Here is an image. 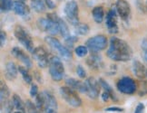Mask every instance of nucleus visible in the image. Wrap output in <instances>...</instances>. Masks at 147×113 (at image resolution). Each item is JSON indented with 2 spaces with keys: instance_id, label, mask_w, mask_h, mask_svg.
I'll return each mask as SVG.
<instances>
[{
  "instance_id": "obj_1",
  "label": "nucleus",
  "mask_w": 147,
  "mask_h": 113,
  "mask_svg": "<svg viewBox=\"0 0 147 113\" xmlns=\"http://www.w3.org/2000/svg\"><path fill=\"white\" fill-rule=\"evenodd\" d=\"M106 53L113 61L127 62L132 58L133 51L125 41L117 37H113L110 40V46Z\"/></svg>"
},
{
  "instance_id": "obj_2",
  "label": "nucleus",
  "mask_w": 147,
  "mask_h": 113,
  "mask_svg": "<svg viewBox=\"0 0 147 113\" xmlns=\"http://www.w3.org/2000/svg\"><path fill=\"white\" fill-rule=\"evenodd\" d=\"M36 105L38 110L54 113L57 111V102L54 96L48 92L38 93L36 97Z\"/></svg>"
},
{
  "instance_id": "obj_3",
  "label": "nucleus",
  "mask_w": 147,
  "mask_h": 113,
  "mask_svg": "<svg viewBox=\"0 0 147 113\" xmlns=\"http://www.w3.org/2000/svg\"><path fill=\"white\" fill-rule=\"evenodd\" d=\"M48 67L51 78L55 82H60L63 79L65 73V68L61 60L57 56H51Z\"/></svg>"
},
{
  "instance_id": "obj_4",
  "label": "nucleus",
  "mask_w": 147,
  "mask_h": 113,
  "mask_svg": "<svg viewBox=\"0 0 147 113\" xmlns=\"http://www.w3.org/2000/svg\"><path fill=\"white\" fill-rule=\"evenodd\" d=\"M14 33L16 38L18 39V42H20L21 44H23L24 46L27 49L29 52H33L34 51V42L32 40V37L28 31L26 29L25 27L22 25H18L15 27Z\"/></svg>"
},
{
  "instance_id": "obj_5",
  "label": "nucleus",
  "mask_w": 147,
  "mask_h": 113,
  "mask_svg": "<svg viewBox=\"0 0 147 113\" xmlns=\"http://www.w3.org/2000/svg\"><path fill=\"white\" fill-rule=\"evenodd\" d=\"M45 41H46V43L53 50L58 52L60 56L65 61H70L72 59V53H71V51L69 50V48L66 46H64V45L62 44L56 38H55L53 36H47L45 38Z\"/></svg>"
},
{
  "instance_id": "obj_6",
  "label": "nucleus",
  "mask_w": 147,
  "mask_h": 113,
  "mask_svg": "<svg viewBox=\"0 0 147 113\" xmlns=\"http://www.w3.org/2000/svg\"><path fill=\"white\" fill-rule=\"evenodd\" d=\"M60 94L67 103L74 108H78L82 104V100L78 96L76 90H74L68 86L61 87L60 88Z\"/></svg>"
},
{
  "instance_id": "obj_7",
  "label": "nucleus",
  "mask_w": 147,
  "mask_h": 113,
  "mask_svg": "<svg viewBox=\"0 0 147 113\" xmlns=\"http://www.w3.org/2000/svg\"><path fill=\"white\" fill-rule=\"evenodd\" d=\"M86 46L90 52H100L107 46V38L105 35H95L86 41Z\"/></svg>"
},
{
  "instance_id": "obj_8",
  "label": "nucleus",
  "mask_w": 147,
  "mask_h": 113,
  "mask_svg": "<svg viewBox=\"0 0 147 113\" xmlns=\"http://www.w3.org/2000/svg\"><path fill=\"white\" fill-rule=\"evenodd\" d=\"M117 89L123 94H134L136 92V83L130 77H123L117 82Z\"/></svg>"
},
{
  "instance_id": "obj_9",
  "label": "nucleus",
  "mask_w": 147,
  "mask_h": 113,
  "mask_svg": "<svg viewBox=\"0 0 147 113\" xmlns=\"http://www.w3.org/2000/svg\"><path fill=\"white\" fill-rule=\"evenodd\" d=\"M65 15L66 16L67 20L69 21L70 24L73 25H76L79 20H78V5L76 1H69L67 2L65 7Z\"/></svg>"
},
{
  "instance_id": "obj_10",
  "label": "nucleus",
  "mask_w": 147,
  "mask_h": 113,
  "mask_svg": "<svg viewBox=\"0 0 147 113\" xmlns=\"http://www.w3.org/2000/svg\"><path fill=\"white\" fill-rule=\"evenodd\" d=\"M37 26L39 29L49 33L51 35H56L60 33L59 31V25L58 23L53 22L49 20L48 18H40L37 20Z\"/></svg>"
},
{
  "instance_id": "obj_11",
  "label": "nucleus",
  "mask_w": 147,
  "mask_h": 113,
  "mask_svg": "<svg viewBox=\"0 0 147 113\" xmlns=\"http://www.w3.org/2000/svg\"><path fill=\"white\" fill-rule=\"evenodd\" d=\"M33 57L36 60L38 66L40 68H46L49 64V53H47V51L42 46H38L36 48L34 49L32 52Z\"/></svg>"
},
{
  "instance_id": "obj_12",
  "label": "nucleus",
  "mask_w": 147,
  "mask_h": 113,
  "mask_svg": "<svg viewBox=\"0 0 147 113\" xmlns=\"http://www.w3.org/2000/svg\"><path fill=\"white\" fill-rule=\"evenodd\" d=\"M100 82L96 81L94 78H88L84 82V89H86V94L90 99L95 100L97 99L100 92Z\"/></svg>"
},
{
  "instance_id": "obj_13",
  "label": "nucleus",
  "mask_w": 147,
  "mask_h": 113,
  "mask_svg": "<svg viewBox=\"0 0 147 113\" xmlns=\"http://www.w3.org/2000/svg\"><path fill=\"white\" fill-rule=\"evenodd\" d=\"M105 25L108 32L110 33H118V25H117V11L115 9H110L106 15Z\"/></svg>"
},
{
  "instance_id": "obj_14",
  "label": "nucleus",
  "mask_w": 147,
  "mask_h": 113,
  "mask_svg": "<svg viewBox=\"0 0 147 113\" xmlns=\"http://www.w3.org/2000/svg\"><path fill=\"white\" fill-rule=\"evenodd\" d=\"M115 9L117 11V14L123 20H126L129 17L130 13H131L130 5L125 0H117L115 4Z\"/></svg>"
},
{
  "instance_id": "obj_15",
  "label": "nucleus",
  "mask_w": 147,
  "mask_h": 113,
  "mask_svg": "<svg viewBox=\"0 0 147 113\" xmlns=\"http://www.w3.org/2000/svg\"><path fill=\"white\" fill-rule=\"evenodd\" d=\"M11 53H12L16 59L19 60L21 63H23L28 69H30L32 67V61L30 60L29 56H28L21 48L14 47L12 51H11Z\"/></svg>"
},
{
  "instance_id": "obj_16",
  "label": "nucleus",
  "mask_w": 147,
  "mask_h": 113,
  "mask_svg": "<svg viewBox=\"0 0 147 113\" xmlns=\"http://www.w3.org/2000/svg\"><path fill=\"white\" fill-rule=\"evenodd\" d=\"M86 63L91 69L94 70H97L103 66V62H102L101 56L98 54V52H91V55L87 59Z\"/></svg>"
},
{
  "instance_id": "obj_17",
  "label": "nucleus",
  "mask_w": 147,
  "mask_h": 113,
  "mask_svg": "<svg viewBox=\"0 0 147 113\" xmlns=\"http://www.w3.org/2000/svg\"><path fill=\"white\" fill-rule=\"evenodd\" d=\"M133 72L139 79H144L147 77V70L145 66L138 60H134L133 62Z\"/></svg>"
},
{
  "instance_id": "obj_18",
  "label": "nucleus",
  "mask_w": 147,
  "mask_h": 113,
  "mask_svg": "<svg viewBox=\"0 0 147 113\" xmlns=\"http://www.w3.org/2000/svg\"><path fill=\"white\" fill-rule=\"evenodd\" d=\"M13 10L15 11V13L18 15L21 16H26L27 15H29L30 10L29 7L24 3V1H15L13 4Z\"/></svg>"
},
{
  "instance_id": "obj_19",
  "label": "nucleus",
  "mask_w": 147,
  "mask_h": 113,
  "mask_svg": "<svg viewBox=\"0 0 147 113\" xmlns=\"http://www.w3.org/2000/svg\"><path fill=\"white\" fill-rule=\"evenodd\" d=\"M18 67H16V65L13 62H8L5 64V78L9 81L15 80L16 76H18Z\"/></svg>"
},
{
  "instance_id": "obj_20",
  "label": "nucleus",
  "mask_w": 147,
  "mask_h": 113,
  "mask_svg": "<svg viewBox=\"0 0 147 113\" xmlns=\"http://www.w3.org/2000/svg\"><path fill=\"white\" fill-rule=\"evenodd\" d=\"M65 83L66 85L76 90H78V92H80L82 93H86V89H84V82H82L80 81H77L76 79H67L65 81Z\"/></svg>"
},
{
  "instance_id": "obj_21",
  "label": "nucleus",
  "mask_w": 147,
  "mask_h": 113,
  "mask_svg": "<svg viewBox=\"0 0 147 113\" xmlns=\"http://www.w3.org/2000/svg\"><path fill=\"white\" fill-rule=\"evenodd\" d=\"M92 15H93V18L94 20L100 24V23L103 22L104 20V15H105V11L103 7H95L92 10Z\"/></svg>"
},
{
  "instance_id": "obj_22",
  "label": "nucleus",
  "mask_w": 147,
  "mask_h": 113,
  "mask_svg": "<svg viewBox=\"0 0 147 113\" xmlns=\"http://www.w3.org/2000/svg\"><path fill=\"white\" fill-rule=\"evenodd\" d=\"M12 101H13V104L14 107L20 112H26V104L23 102L22 99L19 97L18 95H13V98H12Z\"/></svg>"
},
{
  "instance_id": "obj_23",
  "label": "nucleus",
  "mask_w": 147,
  "mask_h": 113,
  "mask_svg": "<svg viewBox=\"0 0 147 113\" xmlns=\"http://www.w3.org/2000/svg\"><path fill=\"white\" fill-rule=\"evenodd\" d=\"M99 82L101 84V86L103 87V89L105 90V92H106L110 95V98L114 100H117L116 95L114 92V90H113V88L109 85L108 83H107V82H105L104 79H99Z\"/></svg>"
},
{
  "instance_id": "obj_24",
  "label": "nucleus",
  "mask_w": 147,
  "mask_h": 113,
  "mask_svg": "<svg viewBox=\"0 0 147 113\" xmlns=\"http://www.w3.org/2000/svg\"><path fill=\"white\" fill-rule=\"evenodd\" d=\"M31 7L37 13H43L46 10V5L43 0H31Z\"/></svg>"
},
{
  "instance_id": "obj_25",
  "label": "nucleus",
  "mask_w": 147,
  "mask_h": 113,
  "mask_svg": "<svg viewBox=\"0 0 147 113\" xmlns=\"http://www.w3.org/2000/svg\"><path fill=\"white\" fill-rule=\"evenodd\" d=\"M18 71L19 72L21 73L22 77H23L24 81L27 83V84H32V76L30 75L29 72H28V68L26 66V67H23V66H19L18 67Z\"/></svg>"
},
{
  "instance_id": "obj_26",
  "label": "nucleus",
  "mask_w": 147,
  "mask_h": 113,
  "mask_svg": "<svg viewBox=\"0 0 147 113\" xmlns=\"http://www.w3.org/2000/svg\"><path fill=\"white\" fill-rule=\"evenodd\" d=\"M58 25H59V31L61 35L63 36L64 38H67L70 35V33H69V28L67 26V25L65 24V22L63 19H59L58 21Z\"/></svg>"
},
{
  "instance_id": "obj_27",
  "label": "nucleus",
  "mask_w": 147,
  "mask_h": 113,
  "mask_svg": "<svg viewBox=\"0 0 147 113\" xmlns=\"http://www.w3.org/2000/svg\"><path fill=\"white\" fill-rule=\"evenodd\" d=\"M76 26V33L79 35H86L90 31V28L87 24H78Z\"/></svg>"
},
{
  "instance_id": "obj_28",
  "label": "nucleus",
  "mask_w": 147,
  "mask_h": 113,
  "mask_svg": "<svg viewBox=\"0 0 147 113\" xmlns=\"http://www.w3.org/2000/svg\"><path fill=\"white\" fill-rule=\"evenodd\" d=\"M12 0H0V7H1L2 12H7L13 8Z\"/></svg>"
},
{
  "instance_id": "obj_29",
  "label": "nucleus",
  "mask_w": 147,
  "mask_h": 113,
  "mask_svg": "<svg viewBox=\"0 0 147 113\" xmlns=\"http://www.w3.org/2000/svg\"><path fill=\"white\" fill-rule=\"evenodd\" d=\"M88 53V48L86 45V46H84V45H79L78 47L76 48V53L77 56L79 57H84Z\"/></svg>"
},
{
  "instance_id": "obj_30",
  "label": "nucleus",
  "mask_w": 147,
  "mask_h": 113,
  "mask_svg": "<svg viewBox=\"0 0 147 113\" xmlns=\"http://www.w3.org/2000/svg\"><path fill=\"white\" fill-rule=\"evenodd\" d=\"M65 41L66 47L73 48L74 47V44H75L78 41V39L76 36H71V35H69L67 38H65Z\"/></svg>"
},
{
  "instance_id": "obj_31",
  "label": "nucleus",
  "mask_w": 147,
  "mask_h": 113,
  "mask_svg": "<svg viewBox=\"0 0 147 113\" xmlns=\"http://www.w3.org/2000/svg\"><path fill=\"white\" fill-rule=\"evenodd\" d=\"M141 48L143 50V58L147 64V38H144L141 43Z\"/></svg>"
},
{
  "instance_id": "obj_32",
  "label": "nucleus",
  "mask_w": 147,
  "mask_h": 113,
  "mask_svg": "<svg viewBox=\"0 0 147 113\" xmlns=\"http://www.w3.org/2000/svg\"><path fill=\"white\" fill-rule=\"evenodd\" d=\"M26 110L28 112H37L38 110L36 105H34V103H32L30 100H26Z\"/></svg>"
},
{
  "instance_id": "obj_33",
  "label": "nucleus",
  "mask_w": 147,
  "mask_h": 113,
  "mask_svg": "<svg viewBox=\"0 0 147 113\" xmlns=\"http://www.w3.org/2000/svg\"><path fill=\"white\" fill-rule=\"evenodd\" d=\"M76 73H77V75L80 78H82V79L86 77V71H84V69L81 65H78L76 67Z\"/></svg>"
},
{
  "instance_id": "obj_34",
  "label": "nucleus",
  "mask_w": 147,
  "mask_h": 113,
  "mask_svg": "<svg viewBox=\"0 0 147 113\" xmlns=\"http://www.w3.org/2000/svg\"><path fill=\"white\" fill-rule=\"evenodd\" d=\"M47 17L49 20L53 21V22H56V23H58V21H59V19H60V17H59V16H58L57 15H56L55 13H49V14H47Z\"/></svg>"
},
{
  "instance_id": "obj_35",
  "label": "nucleus",
  "mask_w": 147,
  "mask_h": 113,
  "mask_svg": "<svg viewBox=\"0 0 147 113\" xmlns=\"http://www.w3.org/2000/svg\"><path fill=\"white\" fill-rule=\"evenodd\" d=\"M38 94V87L36 85V84H32L31 85V90H30V95L31 97L34 98V97H36V95Z\"/></svg>"
},
{
  "instance_id": "obj_36",
  "label": "nucleus",
  "mask_w": 147,
  "mask_h": 113,
  "mask_svg": "<svg viewBox=\"0 0 147 113\" xmlns=\"http://www.w3.org/2000/svg\"><path fill=\"white\" fill-rule=\"evenodd\" d=\"M5 40H7V35H5V33L4 31H1V32H0V42H1V47H3L5 45Z\"/></svg>"
},
{
  "instance_id": "obj_37",
  "label": "nucleus",
  "mask_w": 147,
  "mask_h": 113,
  "mask_svg": "<svg viewBox=\"0 0 147 113\" xmlns=\"http://www.w3.org/2000/svg\"><path fill=\"white\" fill-rule=\"evenodd\" d=\"M105 110H106V111H115V112H122V111H123V109H122V108H118V107H110V108H107Z\"/></svg>"
},
{
  "instance_id": "obj_38",
  "label": "nucleus",
  "mask_w": 147,
  "mask_h": 113,
  "mask_svg": "<svg viewBox=\"0 0 147 113\" xmlns=\"http://www.w3.org/2000/svg\"><path fill=\"white\" fill-rule=\"evenodd\" d=\"M144 110V105L143 103H139L137 105V107L135 108V113H140V112H143Z\"/></svg>"
},
{
  "instance_id": "obj_39",
  "label": "nucleus",
  "mask_w": 147,
  "mask_h": 113,
  "mask_svg": "<svg viewBox=\"0 0 147 113\" xmlns=\"http://www.w3.org/2000/svg\"><path fill=\"white\" fill-rule=\"evenodd\" d=\"M46 4L48 7V8H51V9H53L56 7V5L52 1V0H46Z\"/></svg>"
},
{
  "instance_id": "obj_40",
  "label": "nucleus",
  "mask_w": 147,
  "mask_h": 113,
  "mask_svg": "<svg viewBox=\"0 0 147 113\" xmlns=\"http://www.w3.org/2000/svg\"><path fill=\"white\" fill-rule=\"evenodd\" d=\"M102 99H103L104 101H107V100H108L109 99H111V98H110V95L107 93L106 92H105L103 94H102Z\"/></svg>"
},
{
  "instance_id": "obj_41",
  "label": "nucleus",
  "mask_w": 147,
  "mask_h": 113,
  "mask_svg": "<svg viewBox=\"0 0 147 113\" xmlns=\"http://www.w3.org/2000/svg\"><path fill=\"white\" fill-rule=\"evenodd\" d=\"M145 9H146V12H147V2H146V4H145Z\"/></svg>"
},
{
  "instance_id": "obj_42",
  "label": "nucleus",
  "mask_w": 147,
  "mask_h": 113,
  "mask_svg": "<svg viewBox=\"0 0 147 113\" xmlns=\"http://www.w3.org/2000/svg\"><path fill=\"white\" fill-rule=\"evenodd\" d=\"M21 1H24V2H25V1H26V0H21Z\"/></svg>"
}]
</instances>
